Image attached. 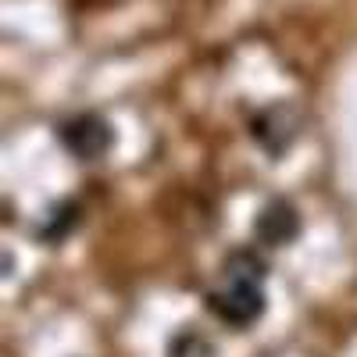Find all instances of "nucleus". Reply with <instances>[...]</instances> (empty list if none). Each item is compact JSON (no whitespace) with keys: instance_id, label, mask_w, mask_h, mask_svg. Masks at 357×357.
Masks as SVG:
<instances>
[{"instance_id":"f257e3e1","label":"nucleus","mask_w":357,"mask_h":357,"mask_svg":"<svg viewBox=\"0 0 357 357\" xmlns=\"http://www.w3.org/2000/svg\"><path fill=\"white\" fill-rule=\"evenodd\" d=\"M264 275L268 264L257 250H232L222 264L218 286L207 289V311L218 321L232 325V329H250V325L264 314Z\"/></svg>"},{"instance_id":"f03ea898","label":"nucleus","mask_w":357,"mask_h":357,"mask_svg":"<svg viewBox=\"0 0 357 357\" xmlns=\"http://www.w3.org/2000/svg\"><path fill=\"white\" fill-rule=\"evenodd\" d=\"M57 139L75 161H100L111 151L114 132L100 114H72L57 126Z\"/></svg>"},{"instance_id":"7ed1b4c3","label":"nucleus","mask_w":357,"mask_h":357,"mask_svg":"<svg viewBox=\"0 0 357 357\" xmlns=\"http://www.w3.org/2000/svg\"><path fill=\"white\" fill-rule=\"evenodd\" d=\"M250 136H254V143L261 146V151L279 158L286 146L296 139V114H293V107H286V104L264 107L250 122Z\"/></svg>"},{"instance_id":"20e7f679","label":"nucleus","mask_w":357,"mask_h":357,"mask_svg":"<svg viewBox=\"0 0 357 357\" xmlns=\"http://www.w3.org/2000/svg\"><path fill=\"white\" fill-rule=\"evenodd\" d=\"M254 236L264 247H289L301 236V215H296V207L289 200H268L257 211Z\"/></svg>"}]
</instances>
